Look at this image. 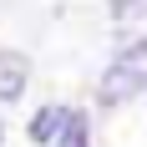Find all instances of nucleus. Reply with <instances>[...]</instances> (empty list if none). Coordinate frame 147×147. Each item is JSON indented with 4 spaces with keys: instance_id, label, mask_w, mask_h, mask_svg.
I'll return each mask as SVG.
<instances>
[{
    "instance_id": "obj_5",
    "label": "nucleus",
    "mask_w": 147,
    "mask_h": 147,
    "mask_svg": "<svg viewBox=\"0 0 147 147\" xmlns=\"http://www.w3.org/2000/svg\"><path fill=\"white\" fill-rule=\"evenodd\" d=\"M112 15L117 20H137V15H147V0H112Z\"/></svg>"
},
{
    "instance_id": "obj_1",
    "label": "nucleus",
    "mask_w": 147,
    "mask_h": 147,
    "mask_svg": "<svg viewBox=\"0 0 147 147\" xmlns=\"http://www.w3.org/2000/svg\"><path fill=\"white\" fill-rule=\"evenodd\" d=\"M142 91H147V36H142V41H132L127 51H117V56H112V66L102 71L96 96H102L107 107H117V102L142 96Z\"/></svg>"
},
{
    "instance_id": "obj_2",
    "label": "nucleus",
    "mask_w": 147,
    "mask_h": 147,
    "mask_svg": "<svg viewBox=\"0 0 147 147\" xmlns=\"http://www.w3.org/2000/svg\"><path fill=\"white\" fill-rule=\"evenodd\" d=\"M26 81H30V61L20 51H0V102L26 96Z\"/></svg>"
},
{
    "instance_id": "obj_6",
    "label": "nucleus",
    "mask_w": 147,
    "mask_h": 147,
    "mask_svg": "<svg viewBox=\"0 0 147 147\" xmlns=\"http://www.w3.org/2000/svg\"><path fill=\"white\" fill-rule=\"evenodd\" d=\"M0 147H5V127H0Z\"/></svg>"
},
{
    "instance_id": "obj_4",
    "label": "nucleus",
    "mask_w": 147,
    "mask_h": 147,
    "mask_svg": "<svg viewBox=\"0 0 147 147\" xmlns=\"http://www.w3.org/2000/svg\"><path fill=\"white\" fill-rule=\"evenodd\" d=\"M61 147H86V117H81V112H71L66 132H61Z\"/></svg>"
},
{
    "instance_id": "obj_3",
    "label": "nucleus",
    "mask_w": 147,
    "mask_h": 147,
    "mask_svg": "<svg viewBox=\"0 0 147 147\" xmlns=\"http://www.w3.org/2000/svg\"><path fill=\"white\" fill-rule=\"evenodd\" d=\"M66 122H71L66 107H41V112L30 117V142H56V137L66 132Z\"/></svg>"
}]
</instances>
